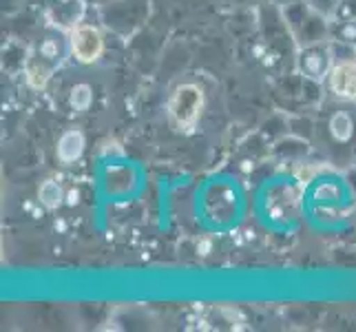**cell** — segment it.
<instances>
[{
  "label": "cell",
  "instance_id": "obj_1",
  "mask_svg": "<svg viewBox=\"0 0 356 332\" xmlns=\"http://www.w3.org/2000/svg\"><path fill=\"white\" fill-rule=\"evenodd\" d=\"M67 52H71L69 38L63 29L49 27L33 47L27 52V63H24V76L33 89L47 87V82L51 80L54 73L65 63Z\"/></svg>",
  "mask_w": 356,
  "mask_h": 332
},
{
  "label": "cell",
  "instance_id": "obj_2",
  "mask_svg": "<svg viewBox=\"0 0 356 332\" xmlns=\"http://www.w3.org/2000/svg\"><path fill=\"white\" fill-rule=\"evenodd\" d=\"M284 18L288 22L292 40H297L299 47L330 40V18L314 11L308 5V0H294V3L286 5Z\"/></svg>",
  "mask_w": 356,
  "mask_h": 332
},
{
  "label": "cell",
  "instance_id": "obj_3",
  "mask_svg": "<svg viewBox=\"0 0 356 332\" xmlns=\"http://www.w3.org/2000/svg\"><path fill=\"white\" fill-rule=\"evenodd\" d=\"M337 65L334 47L332 40L314 42L299 47L297 52V69L305 80L312 82H323L330 78V71Z\"/></svg>",
  "mask_w": 356,
  "mask_h": 332
},
{
  "label": "cell",
  "instance_id": "obj_4",
  "mask_svg": "<svg viewBox=\"0 0 356 332\" xmlns=\"http://www.w3.org/2000/svg\"><path fill=\"white\" fill-rule=\"evenodd\" d=\"M204 109V93L195 84H181L168 100V113L179 129H193Z\"/></svg>",
  "mask_w": 356,
  "mask_h": 332
},
{
  "label": "cell",
  "instance_id": "obj_5",
  "mask_svg": "<svg viewBox=\"0 0 356 332\" xmlns=\"http://www.w3.org/2000/svg\"><path fill=\"white\" fill-rule=\"evenodd\" d=\"M69 45L73 58L82 65H91L104 52V38L100 29H95L93 24H78L76 29L69 31Z\"/></svg>",
  "mask_w": 356,
  "mask_h": 332
},
{
  "label": "cell",
  "instance_id": "obj_6",
  "mask_svg": "<svg viewBox=\"0 0 356 332\" xmlns=\"http://www.w3.org/2000/svg\"><path fill=\"white\" fill-rule=\"evenodd\" d=\"M330 89L341 100L356 102V58L339 60L330 71Z\"/></svg>",
  "mask_w": 356,
  "mask_h": 332
},
{
  "label": "cell",
  "instance_id": "obj_7",
  "mask_svg": "<svg viewBox=\"0 0 356 332\" xmlns=\"http://www.w3.org/2000/svg\"><path fill=\"white\" fill-rule=\"evenodd\" d=\"M82 16H84V0H56L47 11L49 24H54V27L63 31L76 29Z\"/></svg>",
  "mask_w": 356,
  "mask_h": 332
},
{
  "label": "cell",
  "instance_id": "obj_8",
  "mask_svg": "<svg viewBox=\"0 0 356 332\" xmlns=\"http://www.w3.org/2000/svg\"><path fill=\"white\" fill-rule=\"evenodd\" d=\"M58 159L63 164H73L84 153V135L78 129H69L58 140Z\"/></svg>",
  "mask_w": 356,
  "mask_h": 332
},
{
  "label": "cell",
  "instance_id": "obj_9",
  "mask_svg": "<svg viewBox=\"0 0 356 332\" xmlns=\"http://www.w3.org/2000/svg\"><path fill=\"white\" fill-rule=\"evenodd\" d=\"M330 40L343 47L356 49V18L352 20H330Z\"/></svg>",
  "mask_w": 356,
  "mask_h": 332
},
{
  "label": "cell",
  "instance_id": "obj_10",
  "mask_svg": "<svg viewBox=\"0 0 356 332\" xmlns=\"http://www.w3.org/2000/svg\"><path fill=\"white\" fill-rule=\"evenodd\" d=\"M38 200L42 202V206L47 208H58L60 204H63L65 200V189L60 187V184L56 180H47L40 184V189H38Z\"/></svg>",
  "mask_w": 356,
  "mask_h": 332
},
{
  "label": "cell",
  "instance_id": "obj_11",
  "mask_svg": "<svg viewBox=\"0 0 356 332\" xmlns=\"http://www.w3.org/2000/svg\"><path fill=\"white\" fill-rule=\"evenodd\" d=\"M330 131H332V135L339 142H348L354 133V122L348 113L339 111V113H334L332 120H330Z\"/></svg>",
  "mask_w": 356,
  "mask_h": 332
},
{
  "label": "cell",
  "instance_id": "obj_12",
  "mask_svg": "<svg viewBox=\"0 0 356 332\" xmlns=\"http://www.w3.org/2000/svg\"><path fill=\"white\" fill-rule=\"evenodd\" d=\"M93 102V91L89 84H76L69 93V104L73 111H87Z\"/></svg>",
  "mask_w": 356,
  "mask_h": 332
},
{
  "label": "cell",
  "instance_id": "obj_13",
  "mask_svg": "<svg viewBox=\"0 0 356 332\" xmlns=\"http://www.w3.org/2000/svg\"><path fill=\"white\" fill-rule=\"evenodd\" d=\"M339 3H341V0H308V5H310L314 11H318V14L325 16V18H330V20H332V16H334V11H337Z\"/></svg>",
  "mask_w": 356,
  "mask_h": 332
},
{
  "label": "cell",
  "instance_id": "obj_14",
  "mask_svg": "<svg viewBox=\"0 0 356 332\" xmlns=\"http://www.w3.org/2000/svg\"><path fill=\"white\" fill-rule=\"evenodd\" d=\"M356 18V0H341L332 20H352Z\"/></svg>",
  "mask_w": 356,
  "mask_h": 332
},
{
  "label": "cell",
  "instance_id": "obj_15",
  "mask_svg": "<svg viewBox=\"0 0 356 332\" xmlns=\"http://www.w3.org/2000/svg\"><path fill=\"white\" fill-rule=\"evenodd\" d=\"M275 3H277L279 7H286V5H290V3H294V0H275Z\"/></svg>",
  "mask_w": 356,
  "mask_h": 332
}]
</instances>
